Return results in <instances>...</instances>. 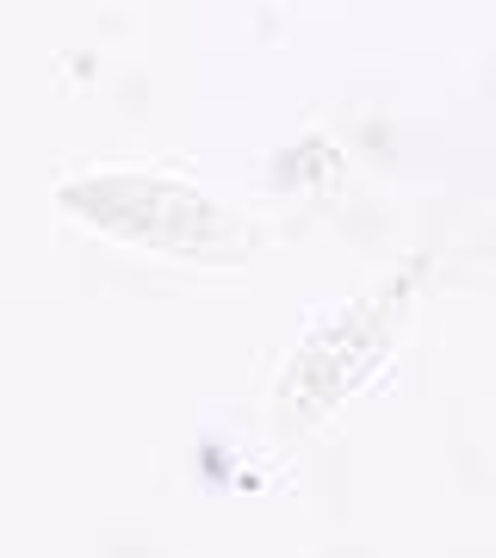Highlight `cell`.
<instances>
[{
    "label": "cell",
    "mask_w": 496,
    "mask_h": 558,
    "mask_svg": "<svg viewBox=\"0 0 496 558\" xmlns=\"http://www.w3.org/2000/svg\"><path fill=\"white\" fill-rule=\"evenodd\" d=\"M57 205L99 236L149 248V255L237 267L255 248V230L230 205L168 174H81L57 186Z\"/></svg>",
    "instance_id": "obj_1"
},
{
    "label": "cell",
    "mask_w": 496,
    "mask_h": 558,
    "mask_svg": "<svg viewBox=\"0 0 496 558\" xmlns=\"http://www.w3.org/2000/svg\"><path fill=\"white\" fill-rule=\"evenodd\" d=\"M410 304H416V279H385L378 292L311 323V336L292 348L274 385V403H267L274 435L317 428L341 398H354L366 379H378V366L391 360L397 336L410 323Z\"/></svg>",
    "instance_id": "obj_2"
}]
</instances>
